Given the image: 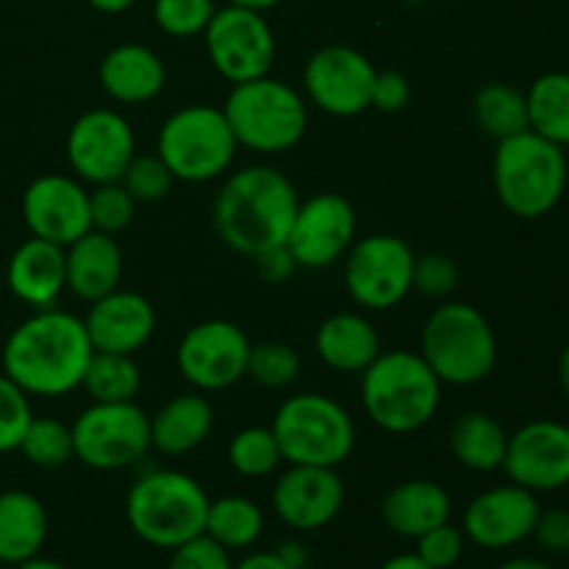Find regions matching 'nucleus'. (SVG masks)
Masks as SVG:
<instances>
[{
  "mask_svg": "<svg viewBox=\"0 0 569 569\" xmlns=\"http://www.w3.org/2000/svg\"><path fill=\"white\" fill-rule=\"evenodd\" d=\"M67 161L78 181L117 183L137 156L133 128L120 111L92 109L83 111L67 131Z\"/></svg>",
  "mask_w": 569,
  "mask_h": 569,
  "instance_id": "nucleus-13",
  "label": "nucleus"
},
{
  "mask_svg": "<svg viewBox=\"0 0 569 569\" xmlns=\"http://www.w3.org/2000/svg\"><path fill=\"white\" fill-rule=\"evenodd\" d=\"M509 433L495 417L483 411H467L450 428V450L467 470L495 472L503 467Z\"/></svg>",
  "mask_w": 569,
  "mask_h": 569,
  "instance_id": "nucleus-29",
  "label": "nucleus"
},
{
  "mask_svg": "<svg viewBox=\"0 0 569 569\" xmlns=\"http://www.w3.org/2000/svg\"><path fill=\"white\" fill-rule=\"evenodd\" d=\"M345 283L350 298L370 311H387L403 303L415 289V250L392 233H372L350 244Z\"/></svg>",
  "mask_w": 569,
  "mask_h": 569,
  "instance_id": "nucleus-11",
  "label": "nucleus"
},
{
  "mask_svg": "<svg viewBox=\"0 0 569 569\" xmlns=\"http://www.w3.org/2000/svg\"><path fill=\"white\" fill-rule=\"evenodd\" d=\"M300 198L276 167L253 164L222 181L214 200V228L237 253L259 259L287 244Z\"/></svg>",
  "mask_w": 569,
  "mask_h": 569,
  "instance_id": "nucleus-2",
  "label": "nucleus"
},
{
  "mask_svg": "<svg viewBox=\"0 0 569 569\" xmlns=\"http://www.w3.org/2000/svg\"><path fill=\"white\" fill-rule=\"evenodd\" d=\"M539 511L537 495L517 483H503L470 500L461 531L467 542L483 550H509L531 539Z\"/></svg>",
  "mask_w": 569,
  "mask_h": 569,
  "instance_id": "nucleus-19",
  "label": "nucleus"
},
{
  "mask_svg": "<svg viewBox=\"0 0 569 569\" xmlns=\"http://www.w3.org/2000/svg\"><path fill=\"white\" fill-rule=\"evenodd\" d=\"M378 70L365 53L348 44L320 48L303 70V87L311 103L333 117H356L372 106Z\"/></svg>",
  "mask_w": 569,
  "mask_h": 569,
  "instance_id": "nucleus-15",
  "label": "nucleus"
},
{
  "mask_svg": "<svg viewBox=\"0 0 569 569\" xmlns=\"http://www.w3.org/2000/svg\"><path fill=\"white\" fill-rule=\"evenodd\" d=\"M420 356L442 383L472 387L492 376L498 365V339L476 306L450 300L426 320Z\"/></svg>",
  "mask_w": 569,
  "mask_h": 569,
  "instance_id": "nucleus-7",
  "label": "nucleus"
},
{
  "mask_svg": "<svg viewBox=\"0 0 569 569\" xmlns=\"http://www.w3.org/2000/svg\"><path fill=\"white\" fill-rule=\"evenodd\" d=\"M76 459L89 470H126L148 456L150 417L133 400L92 403L72 422Z\"/></svg>",
  "mask_w": 569,
  "mask_h": 569,
  "instance_id": "nucleus-10",
  "label": "nucleus"
},
{
  "mask_svg": "<svg viewBox=\"0 0 569 569\" xmlns=\"http://www.w3.org/2000/svg\"><path fill=\"white\" fill-rule=\"evenodd\" d=\"M170 567L167 569H231V550L217 545L214 539L200 533V537L189 539V542L178 545L170 550Z\"/></svg>",
  "mask_w": 569,
  "mask_h": 569,
  "instance_id": "nucleus-43",
  "label": "nucleus"
},
{
  "mask_svg": "<svg viewBox=\"0 0 569 569\" xmlns=\"http://www.w3.org/2000/svg\"><path fill=\"white\" fill-rule=\"evenodd\" d=\"M167 83V67L144 44L126 42L111 48L100 61V87L111 100L126 106L159 98Z\"/></svg>",
  "mask_w": 569,
  "mask_h": 569,
  "instance_id": "nucleus-24",
  "label": "nucleus"
},
{
  "mask_svg": "<svg viewBox=\"0 0 569 569\" xmlns=\"http://www.w3.org/2000/svg\"><path fill=\"white\" fill-rule=\"evenodd\" d=\"M472 114H476L478 126L498 142L528 131L526 92L506 81H492L478 89L476 100H472Z\"/></svg>",
  "mask_w": 569,
  "mask_h": 569,
  "instance_id": "nucleus-32",
  "label": "nucleus"
},
{
  "mask_svg": "<svg viewBox=\"0 0 569 569\" xmlns=\"http://www.w3.org/2000/svg\"><path fill=\"white\" fill-rule=\"evenodd\" d=\"M511 483L533 495L569 487V426L533 420L509 433L503 467Z\"/></svg>",
  "mask_w": 569,
  "mask_h": 569,
  "instance_id": "nucleus-17",
  "label": "nucleus"
},
{
  "mask_svg": "<svg viewBox=\"0 0 569 569\" xmlns=\"http://www.w3.org/2000/svg\"><path fill=\"white\" fill-rule=\"evenodd\" d=\"M345 506V483L337 467L289 465L272 487V509L292 531H320Z\"/></svg>",
  "mask_w": 569,
  "mask_h": 569,
  "instance_id": "nucleus-20",
  "label": "nucleus"
},
{
  "mask_svg": "<svg viewBox=\"0 0 569 569\" xmlns=\"http://www.w3.org/2000/svg\"><path fill=\"white\" fill-rule=\"evenodd\" d=\"M528 128L539 137L569 144V72H545L528 87Z\"/></svg>",
  "mask_w": 569,
  "mask_h": 569,
  "instance_id": "nucleus-31",
  "label": "nucleus"
},
{
  "mask_svg": "<svg viewBox=\"0 0 569 569\" xmlns=\"http://www.w3.org/2000/svg\"><path fill=\"white\" fill-rule=\"evenodd\" d=\"M417 550L415 553L420 556L431 569H450L461 561L467 548V537L461 528L450 526V522H442V526L431 528L422 537L415 539Z\"/></svg>",
  "mask_w": 569,
  "mask_h": 569,
  "instance_id": "nucleus-41",
  "label": "nucleus"
},
{
  "mask_svg": "<svg viewBox=\"0 0 569 569\" xmlns=\"http://www.w3.org/2000/svg\"><path fill=\"white\" fill-rule=\"evenodd\" d=\"M83 326H87L92 350L133 356L153 337L156 309L144 295L114 289L89 306Z\"/></svg>",
  "mask_w": 569,
  "mask_h": 569,
  "instance_id": "nucleus-21",
  "label": "nucleus"
},
{
  "mask_svg": "<svg viewBox=\"0 0 569 569\" xmlns=\"http://www.w3.org/2000/svg\"><path fill=\"white\" fill-rule=\"evenodd\" d=\"M276 553L281 556V561L289 569H306V567H309V550H306V545L295 542V539L278 545Z\"/></svg>",
  "mask_w": 569,
  "mask_h": 569,
  "instance_id": "nucleus-48",
  "label": "nucleus"
},
{
  "mask_svg": "<svg viewBox=\"0 0 569 569\" xmlns=\"http://www.w3.org/2000/svg\"><path fill=\"white\" fill-rule=\"evenodd\" d=\"M214 409L203 395H178L150 417V445L164 456L192 453L209 439Z\"/></svg>",
  "mask_w": 569,
  "mask_h": 569,
  "instance_id": "nucleus-28",
  "label": "nucleus"
},
{
  "mask_svg": "<svg viewBox=\"0 0 569 569\" xmlns=\"http://www.w3.org/2000/svg\"><path fill=\"white\" fill-rule=\"evenodd\" d=\"M315 350L326 367L337 372H365L381 353V337L367 317L339 311L315 333Z\"/></svg>",
  "mask_w": 569,
  "mask_h": 569,
  "instance_id": "nucleus-26",
  "label": "nucleus"
},
{
  "mask_svg": "<svg viewBox=\"0 0 569 569\" xmlns=\"http://www.w3.org/2000/svg\"><path fill=\"white\" fill-rule=\"evenodd\" d=\"M48 542V511L22 489L0 492V565L17 567L42 553Z\"/></svg>",
  "mask_w": 569,
  "mask_h": 569,
  "instance_id": "nucleus-27",
  "label": "nucleus"
},
{
  "mask_svg": "<svg viewBox=\"0 0 569 569\" xmlns=\"http://www.w3.org/2000/svg\"><path fill=\"white\" fill-rule=\"evenodd\" d=\"M203 37L211 67L231 83L267 76L276 61V37L261 11L222 6L209 20Z\"/></svg>",
  "mask_w": 569,
  "mask_h": 569,
  "instance_id": "nucleus-12",
  "label": "nucleus"
},
{
  "mask_svg": "<svg viewBox=\"0 0 569 569\" xmlns=\"http://www.w3.org/2000/svg\"><path fill=\"white\" fill-rule=\"evenodd\" d=\"M133 211H137V200L126 192L120 181L100 183L94 187V192H89V217H92L94 231L114 237L122 228L131 226Z\"/></svg>",
  "mask_w": 569,
  "mask_h": 569,
  "instance_id": "nucleus-39",
  "label": "nucleus"
},
{
  "mask_svg": "<svg viewBox=\"0 0 569 569\" xmlns=\"http://www.w3.org/2000/svg\"><path fill=\"white\" fill-rule=\"evenodd\" d=\"M214 11V0H156L153 3L156 26L181 39L203 33Z\"/></svg>",
  "mask_w": 569,
  "mask_h": 569,
  "instance_id": "nucleus-38",
  "label": "nucleus"
},
{
  "mask_svg": "<svg viewBox=\"0 0 569 569\" xmlns=\"http://www.w3.org/2000/svg\"><path fill=\"white\" fill-rule=\"evenodd\" d=\"M20 453L42 470H56L76 459L72 426H64L56 417H31L28 431L20 442Z\"/></svg>",
  "mask_w": 569,
  "mask_h": 569,
  "instance_id": "nucleus-34",
  "label": "nucleus"
},
{
  "mask_svg": "<svg viewBox=\"0 0 569 569\" xmlns=\"http://www.w3.org/2000/svg\"><path fill=\"white\" fill-rule=\"evenodd\" d=\"M239 142L217 106L194 103L172 111L159 128L156 153L176 181L206 183L226 176L237 159Z\"/></svg>",
  "mask_w": 569,
  "mask_h": 569,
  "instance_id": "nucleus-9",
  "label": "nucleus"
},
{
  "mask_svg": "<svg viewBox=\"0 0 569 569\" xmlns=\"http://www.w3.org/2000/svg\"><path fill=\"white\" fill-rule=\"evenodd\" d=\"M442 381L415 350H389L361 372V406L387 433H415L437 417Z\"/></svg>",
  "mask_w": 569,
  "mask_h": 569,
  "instance_id": "nucleus-3",
  "label": "nucleus"
},
{
  "mask_svg": "<svg viewBox=\"0 0 569 569\" xmlns=\"http://www.w3.org/2000/svg\"><path fill=\"white\" fill-rule=\"evenodd\" d=\"M81 317L59 309H39L9 333L3 345V372L28 395L61 398L81 387L92 359Z\"/></svg>",
  "mask_w": 569,
  "mask_h": 569,
  "instance_id": "nucleus-1",
  "label": "nucleus"
},
{
  "mask_svg": "<svg viewBox=\"0 0 569 569\" xmlns=\"http://www.w3.org/2000/svg\"><path fill=\"white\" fill-rule=\"evenodd\" d=\"M203 533L226 550H248L264 533V511L250 498L226 495L209 503Z\"/></svg>",
  "mask_w": 569,
  "mask_h": 569,
  "instance_id": "nucleus-30",
  "label": "nucleus"
},
{
  "mask_svg": "<svg viewBox=\"0 0 569 569\" xmlns=\"http://www.w3.org/2000/svg\"><path fill=\"white\" fill-rule=\"evenodd\" d=\"M459 283V267L450 256L426 253L415 261V289L428 298H448Z\"/></svg>",
  "mask_w": 569,
  "mask_h": 569,
  "instance_id": "nucleus-42",
  "label": "nucleus"
},
{
  "mask_svg": "<svg viewBox=\"0 0 569 569\" xmlns=\"http://www.w3.org/2000/svg\"><path fill=\"white\" fill-rule=\"evenodd\" d=\"M94 11H103V14H120V11L131 9L137 0H87Z\"/></svg>",
  "mask_w": 569,
  "mask_h": 569,
  "instance_id": "nucleus-50",
  "label": "nucleus"
},
{
  "mask_svg": "<svg viewBox=\"0 0 569 569\" xmlns=\"http://www.w3.org/2000/svg\"><path fill=\"white\" fill-rule=\"evenodd\" d=\"M356 239V209L337 192H320L298 206L287 237L295 264L326 270L342 259Z\"/></svg>",
  "mask_w": 569,
  "mask_h": 569,
  "instance_id": "nucleus-16",
  "label": "nucleus"
},
{
  "mask_svg": "<svg viewBox=\"0 0 569 569\" xmlns=\"http://www.w3.org/2000/svg\"><path fill=\"white\" fill-rule=\"evenodd\" d=\"M250 339L237 322L206 320L189 328L176 350L181 376L198 392H220L248 376Z\"/></svg>",
  "mask_w": 569,
  "mask_h": 569,
  "instance_id": "nucleus-14",
  "label": "nucleus"
},
{
  "mask_svg": "<svg viewBox=\"0 0 569 569\" xmlns=\"http://www.w3.org/2000/svg\"><path fill=\"white\" fill-rule=\"evenodd\" d=\"M559 387L561 392H565V398L569 400V345L559 356Z\"/></svg>",
  "mask_w": 569,
  "mask_h": 569,
  "instance_id": "nucleus-53",
  "label": "nucleus"
},
{
  "mask_svg": "<svg viewBox=\"0 0 569 569\" xmlns=\"http://www.w3.org/2000/svg\"><path fill=\"white\" fill-rule=\"evenodd\" d=\"M256 261H259L261 276H264L267 281H272V283L289 278L295 272V267H298V264H295L292 256H289L287 244H283V248H276V250H267V253H261Z\"/></svg>",
  "mask_w": 569,
  "mask_h": 569,
  "instance_id": "nucleus-46",
  "label": "nucleus"
},
{
  "mask_svg": "<svg viewBox=\"0 0 569 569\" xmlns=\"http://www.w3.org/2000/svg\"><path fill=\"white\" fill-rule=\"evenodd\" d=\"M411 100V83L403 72L383 70L376 76L372 83V106L370 109L383 111V114H395L403 111Z\"/></svg>",
  "mask_w": 569,
  "mask_h": 569,
  "instance_id": "nucleus-45",
  "label": "nucleus"
},
{
  "mask_svg": "<svg viewBox=\"0 0 569 569\" xmlns=\"http://www.w3.org/2000/svg\"><path fill=\"white\" fill-rule=\"evenodd\" d=\"M228 461H231L233 472H239V476L264 478L270 472H276L283 459L272 428L250 426L231 439V445H228Z\"/></svg>",
  "mask_w": 569,
  "mask_h": 569,
  "instance_id": "nucleus-35",
  "label": "nucleus"
},
{
  "mask_svg": "<svg viewBox=\"0 0 569 569\" xmlns=\"http://www.w3.org/2000/svg\"><path fill=\"white\" fill-rule=\"evenodd\" d=\"M569 164L565 148L539 137L531 128L500 139L492 161L495 194L520 220H539L561 203Z\"/></svg>",
  "mask_w": 569,
  "mask_h": 569,
  "instance_id": "nucleus-4",
  "label": "nucleus"
},
{
  "mask_svg": "<svg viewBox=\"0 0 569 569\" xmlns=\"http://www.w3.org/2000/svg\"><path fill=\"white\" fill-rule=\"evenodd\" d=\"M231 569H289L281 561V556L276 550H259V553H248L244 559H239Z\"/></svg>",
  "mask_w": 569,
  "mask_h": 569,
  "instance_id": "nucleus-47",
  "label": "nucleus"
},
{
  "mask_svg": "<svg viewBox=\"0 0 569 569\" xmlns=\"http://www.w3.org/2000/svg\"><path fill=\"white\" fill-rule=\"evenodd\" d=\"M450 511H453V503H450L448 489L428 478L398 483L381 500L383 526L406 539H417L431 528L450 522Z\"/></svg>",
  "mask_w": 569,
  "mask_h": 569,
  "instance_id": "nucleus-25",
  "label": "nucleus"
},
{
  "mask_svg": "<svg viewBox=\"0 0 569 569\" xmlns=\"http://www.w3.org/2000/svg\"><path fill=\"white\" fill-rule=\"evenodd\" d=\"M120 183L137 203H159V200H164L170 194L176 178H172L170 167L159 159V153H144L133 156L131 164L122 172Z\"/></svg>",
  "mask_w": 569,
  "mask_h": 569,
  "instance_id": "nucleus-37",
  "label": "nucleus"
},
{
  "mask_svg": "<svg viewBox=\"0 0 569 569\" xmlns=\"http://www.w3.org/2000/svg\"><path fill=\"white\" fill-rule=\"evenodd\" d=\"M14 569H70V567H64L61 561H56V559H44V556L39 553V556H33V559L17 565Z\"/></svg>",
  "mask_w": 569,
  "mask_h": 569,
  "instance_id": "nucleus-52",
  "label": "nucleus"
},
{
  "mask_svg": "<svg viewBox=\"0 0 569 569\" xmlns=\"http://www.w3.org/2000/svg\"><path fill=\"white\" fill-rule=\"evenodd\" d=\"M270 428L287 465L339 467L356 448L353 417L320 392L283 400Z\"/></svg>",
  "mask_w": 569,
  "mask_h": 569,
  "instance_id": "nucleus-8",
  "label": "nucleus"
},
{
  "mask_svg": "<svg viewBox=\"0 0 569 569\" xmlns=\"http://www.w3.org/2000/svg\"><path fill=\"white\" fill-rule=\"evenodd\" d=\"M31 417L28 392H22L6 372H0V453L20 450Z\"/></svg>",
  "mask_w": 569,
  "mask_h": 569,
  "instance_id": "nucleus-40",
  "label": "nucleus"
},
{
  "mask_svg": "<svg viewBox=\"0 0 569 569\" xmlns=\"http://www.w3.org/2000/svg\"><path fill=\"white\" fill-rule=\"evenodd\" d=\"M533 539L545 553H569V509H542L533 526Z\"/></svg>",
  "mask_w": 569,
  "mask_h": 569,
  "instance_id": "nucleus-44",
  "label": "nucleus"
},
{
  "mask_svg": "<svg viewBox=\"0 0 569 569\" xmlns=\"http://www.w3.org/2000/svg\"><path fill=\"white\" fill-rule=\"evenodd\" d=\"M6 283L11 295L31 309H53L59 295L67 289L64 248L37 237L26 239L11 253Z\"/></svg>",
  "mask_w": 569,
  "mask_h": 569,
  "instance_id": "nucleus-22",
  "label": "nucleus"
},
{
  "mask_svg": "<svg viewBox=\"0 0 569 569\" xmlns=\"http://www.w3.org/2000/svg\"><path fill=\"white\" fill-rule=\"evenodd\" d=\"M67 289L76 298L94 303L120 287L122 250L111 233L87 231L64 248Z\"/></svg>",
  "mask_w": 569,
  "mask_h": 569,
  "instance_id": "nucleus-23",
  "label": "nucleus"
},
{
  "mask_svg": "<svg viewBox=\"0 0 569 569\" xmlns=\"http://www.w3.org/2000/svg\"><path fill=\"white\" fill-rule=\"evenodd\" d=\"M300 376V356L292 345L261 342L250 345L248 378L267 389L292 387Z\"/></svg>",
  "mask_w": 569,
  "mask_h": 569,
  "instance_id": "nucleus-36",
  "label": "nucleus"
},
{
  "mask_svg": "<svg viewBox=\"0 0 569 569\" xmlns=\"http://www.w3.org/2000/svg\"><path fill=\"white\" fill-rule=\"evenodd\" d=\"M22 220L31 237L67 248L78 237L92 231L89 192L81 181L59 172L33 178L22 192Z\"/></svg>",
  "mask_w": 569,
  "mask_h": 569,
  "instance_id": "nucleus-18",
  "label": "nucleus"
},
{
  "mask_svg": "<svg viewBox=\"0 0 569 569\" xmlns=\"http://www.w3.org/2000/svg\"><path fill=\"white\" fill-rule=\"evenodd\" d=\"M231 6H242V9H250V11H261L264 14L267 9H272V6H278L281 0H228Z\"/></svg>",
  "mask_w": 569,
  "mask_h": 569,
  "instance_id": "nucleus-54",
  "label": "nucleus"
},
{
  "mask_svg": "<svg viewBox=\"0 0 569 569\" xmlns=\"http://www.w3.org/2000/svg\"><path fill=\"white\" fill-rule=\"evenodd\" d=\"M381 569H431V567H428L417 553H398L392 556V559L383 561Z\"/></svg>",
  "mask_w": 569,
  "mask_h": 569,
  "instance_id": "nucleus-49",
  "label": "nucleus"
},
{
  "mask_svg": "<svg viewBox=\"0 0 569 569\" xmlns=\"http://www.w3.org/2000/svg\"><path fill=\"white\" fill-rule=\"evenodd\" d=\"M209 503L206 489L187 472L150 470L128 489L126 517L144 545L176 550L206 531Z\"/></svg>",
  "mask_w": 569,
  "mask_h": 569,
  "instance_id": "nucleus-5",
  "label": "nucleus"
},
{
  "mask_svg": "<svg viewBox=\"0 0 569 569\" xmlns=\"http://www.w3.org/2000/svg\"><path fill=\"white\" fill-rule=\"evenodd\" d=\"M222 114L239 148L264 156L292 150L309 128V109H306L303 94L270 76L233 83Z\"/></svg>",
  "mask_w": 569,
  "mask_h": 569,
  "instance_id": "nucleus-6",
  "label": "nucleus"
},
{
  "mask_svg": "<svg viewBox=\"0 0 569 569\" xmlns=\"http://www.w3.org/2000/svg\"><path fill=\"white\" fill-rule=\"evenodd\" d=\"M139 367L126 353H100L94 350L83 372L81 387L94 403H126L139 392Z\"/></svg>",
  "mask_w": 569,
  "mask_h": 569,
  "instance_id": "nucleus-33",
  "label": "nucleus"
},
{
  "mask_svg": "<svg viewBox=\"0 0 569 569\" xmlns=\"http://www.w3.org/2000/svg\"><path fill=\"white\" fill-rule=\"evenodd\" d=\"M498 569H556V567L542 559H531V556H517V559L503 561Z\"/></svg>",
  "mask_w": 569,
  "mask_h": 569,
  "instance_id": "nucleus-51",
  "label": "nucleus"
}]
</instances>
